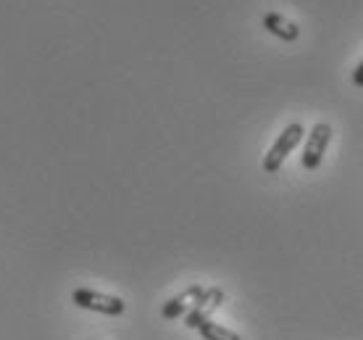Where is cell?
<instances>
[{
	"mask_svg": "<svg viewBox=\"0 0 363 340\" xmlns=\"http://www.w3.org/2000/svg\"><path fill=\"white\" fill-rule=\"evenodd\" d=\"M303 132H306V129H303V124H298V121H292V124H287V127L281 129V135L274 140V146L269 148V153L264 156L266 175H277V172H279L281 164L287 161V156L303 143Z\"/></svg>",
	"mask_w": 363,
	"mask_h": 340,
	"instance_id": "6da1fadb",
	"label": "cell"
},
{
	"mask_svg": "<svg viewBox=\"0 0 363 340\" xmlns=\"http://www.w3.org/2000/svg\"><path fill=\"white\" fill-rule=\"evenodd\" d=\"M266 32H272L274 37H279L281 43H295L300 37V27L290 18H284L281 13H266L264 16Z\"/></svg>",
	"mask_w": 363,
	"mask_h": 340,
	"instance_id": "8992f818",
	"label": "cell"
},
{
	"mask_svg": "<svg viewBox=\"0 0 363 340\" xmlns=\"http://www.w3.org/2000/svg\"><path fill=\"white\" fill-rule=\"evenodd\" d=\"M353 84L355 87H363V58H361V64L353 69Z\"/></svg>",
	"mask_w": 363,
	"mask_h": 340,
	"instance_id": "ba28073f",
	"label": "cell"
},
{
	"mask_svg": "<svg viewBox=\"0 0 363 340\" xmlns=\"http://www.w3.org/2000/svg\"><path fill=\"white\" fill-rule=\"evenodd\" d=\"M72 301L74 306H79L84 312H95L103 314V317H121L127 312V301H121L118 295L92 290V287H77L72 293Z\"/></svg>",
	"mask_w": 363,
	"mask_h": 340,
	"instance_id": "7a4b0ae2",
	"label": "cell"
},
{
	"mask_svg": "<svg viewBox=\"0 0 363 340\" xmlns=\"http://www.w3.org/2000/svg\"><path fill=\"white\" fill-rule=\"evenodd\" d=\"M200 293H203V287L200 285H190L187 290H182L179 295H174L172 301H166L164 309H161V317H164V319H179V317H184V314L195 306Z\"/></svg>",
	"mask_w": 363,
	"mask_h": 340,
	"instance_id": "5b68a950",
	"label": "cell"
},
{
	"mask_svg": "<svg viewBox=\"0 0 363 340\" xmlns=\"http://www.w3.org/2000/svg\"><path fill=\"white\" fill-rule=\"evenodd\" d=\"M224 298H227V295H224L221 287H203V293H200V298L195 301V306L184 314V324H187L190 330H198L200 324L208 322L211 317H213V312L224 304Z\"/></svg>",
	"mask_w": 363,
	"mask_h": 340,
	"instance_id": "277c9868",
	"label": "cell"
},
{
	"mask_svg": "<svg viewBox=\"0 0 363 340\" xmlns=\"http://www.w3.org/2000/svg\"><path fill=\"white\" fill-rule=\"evenodd\" d=\"M198 332L203 335V340H242L235 330H229V327H224V324L218 322H211V319L200 324Z\"/></svg>",
	"mask_w": 363,
	"mask_h": 340,
	"instance_id": "52a82bcc",
	"label": "cell"
},
{
	"mask_svg": "<svg viewBox=\"0 0 363 340\" xmlns=\"http://www.w3.org/2000/svg\"><path fill=\"white\" fill-rule=\"evenodd\" d=\"M329 140H332V124L327 121H318L313 124V129L308 132V140H306V146H303V169H318L321 161H324V153H327L329 148Z\"/></svg>",
	"mask_w": 363,
	"mask_h": 340,
	"instance_id": "3957f363",
	"label": "cell"
}]
</instances>
